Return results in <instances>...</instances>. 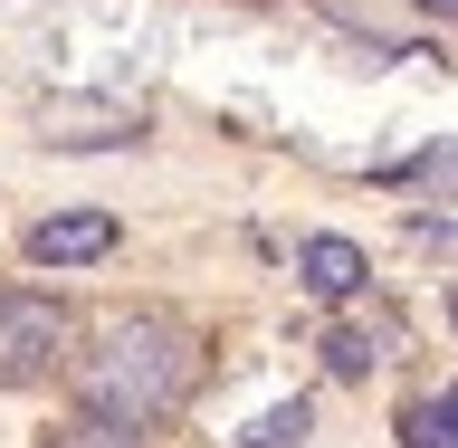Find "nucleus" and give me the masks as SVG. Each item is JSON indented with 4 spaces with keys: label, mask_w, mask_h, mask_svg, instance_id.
<instances>
[{
    "label": "nucleus",
    "mask_w": 458,
    "mask_h": 448,
    "mask_svg": "<svg viewBox=\"0 0 458 448\" xmlns=\"http://www.w3.org/2000/svg\"><path fill=\"white\" fill-rule=\"evenodd\" d=\"M401 182H420V191H449V200H458V143H429L420 163L401 172Z\"/></svg>",
    "instance_id": "1a4fd4ad"
},
{
    "label": "nucleus",
    "mask_w": 458,
    "mask_h": 448,
    "mask_svg": "<svg viewBox=\"0 0 458 448\" xmlns=\"http://www.w3.org/2000/svg\"><path fill=\"white\" fill-rule=\"evenodd\" d=\"M401 439L411 448H449L439 439V401H411V410H401Z\"/></svg>",
    "instance_id": "9d476101"
},
{
    "label": "nucleus",
    "mask_w": 458,
    "mask_h": 448,
    "mask_svg": "<svg viewBox=\"0 0 458 448\" xmlns=\"http://www.w3.org/2000/svg\"><path fill=\"white\" fill-rule=\"evenodd\" d=\"M382 353H392V325H335L325 334V372H344V382H363Z\"/></svg>",
    "instance_id": "423d86ee"
},
{
    "label": "nucleus",
    "mask_w": 458,
    "mask_h": 448,
    "mask_svg": "<svg viewBox=\"0 0 458 448\" xmlns=\"http://www.w3.org/2000/svg\"><path fill=\"white\" fill-rule=\"evenodd\" d=\"M439 439L458 448V382H449V392H439Z\"/></svg>",
    "instance_id": "f8f14e48"
},
{
    "label": "nucleus",
    "mask_w": 458,
    "mask_h": 448,
    "mask_svg": "<svg viewBox=\"0 0 458 448\" xmlns=\"http://www.w3.org/2000/svg\"><path fill=\"white\" fill-rule=\"evenodd\" d=\"M296 429H306V401H286V410H258V420L239 429V448H296Z\"/></svg>",
    "instance_id": "0eeeda50"
},
{
    "label": "nucleus",
    "mask_w": 458,
    "mask_h": 448,
    "mask_svg": "<svg viewBox=\"0 0 458 448\" xmlns=\"http://www.w3.org/2000/svg\"><path fill=\"white\" fill-rule=\"evenodd\" d=\"M296 277H306V296H325V306H344V296H363V249H353V239H335V229H325V239H306V249H296Z\"/></svg>",
    "instance_id": "20e7f679"
},
{
    "label": "nucleus",
    "mask_w": 458,
    "mask_h": 448,
    "mask_svg": "<svg viewBox=\"0 0 458 448\" xmlns=\"http://www.w3.org/2000/svg\"><path fill=\"white\" fill-rule=\"evenodd\" d=\"M191 334L182 325H163V315H134V325H106L96 334V353L77 363V392L96 420H124V429H153L163 410H182V392H191Z\"/></svg>",
    "instance_id": "f257e3e1"
},
{
    "label": "nucleus",
    "mask_w": 458,
    "mask_h": 448,
    "mask_svg": "<svg viewBox=\"0 0 458 448\" xmlns=\"http://www.w3.org/2000/svg\"><path fill=\"white\" fill-rule=\"evenodd\" d=\"M106 249H114L106 210H57V220L29 229V258H38V267H86V258H106Z\"/></svg>",
    "instance_id": "7ed1b4c3"
},
{
    "label": "nucleus",
    "mask_w": 458,
    "mask_h": 448,
    "mask_svg": "<svg viewBox=\"0 0 458 448\" xmlns=\"http://www.w3.org/2000/svg\"><path fill=\"white\" fill-rule=\"evenodd\" d=\"M38 134H48V143H134L143 114L134 106H86V96H77V106H38Z\"/></svg>",
    "instance_id": "39448f33"
},
{
    "label": "nucleus",
    "mask_w": 458,
    "mask_h": 448,
    "mask_svg": "<svg viewBox=\"0 0 458 448\" xmlns=\"http://www.w3.org/2000/svg\"><path fill=\"white\" fill-rule=\"evenodd\" d=\"M411 249H439V258H458V220H429V210H420V220H411Z\"/></svg>",
    "instance_id": "9b49d317"
},
{
    "label": "nucleus",
    "mask_w": 458,
    "mask_h": 448,
    "mask_svg": "<svg viewBox=\"0 0 458 448\" xmlns=\"http://www.w3.org/2000/svg\"><path fill=\"white\" fill-rule=\"evenodd\" d=\"M57 334H67V315L48 296H29V286H0V382H38L57 363Z\"/></svg>",
    "instance_id": "f03ea898"
},
{
    "label": "nucleus",
    "mask_w": 458,
    "mask_h": 448,
    "mask_svg": "<svg viewBox=\"0 0 458 448\" xmlns=\"http://www.w3.org/2000/svg\"><path fill=\"white\" fill-rule=\"evenodd\" d=\"M449 325H458V306H449Z\"/></svg>",
    "instance_id": "ddd939ff"
},
{
    "label": "nucleus",
    "mask_w": 458,
    "mask_h": 448,
    "mask_svg": "<svg viewBox=\"0 0 458 448\" xmlns=\"http://www.w3.org/2000/svg\"><path fill=\"white\" fill-rule=\"evenodd\" d=\"M57 448H143V429L96 420V410H86V420H67V429H57Z\"/></svg>",
    "instance_id": "6e6552de"
}]
</instances>
